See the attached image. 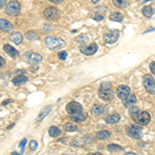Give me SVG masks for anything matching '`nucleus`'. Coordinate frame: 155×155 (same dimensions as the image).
<instances>
[{
  "instance_id": "nucleus-1",
  "label": "nucleus",
  "mask_w": 155,
  "mask_h": 155,
  "mask_svg": "<svg viewBox=\"0 0 155 155\" xmlns=\"http://www.w3.org/2000/svg\"><path fill=\"white\" fill-rule=\"evenodd\" d=\"M98 96L104 101H111L114 99V92L112 90V84L110 82H102L98 89Z\"/></svg>"
},
{
  "instance_id": "nucleus-2",
  "label": "nucleus",
  "mask_w": 155,
  "mask_h": 155,
  "mask_svg": "<svg viewBox=\"0 0 155 155\" xmlns=\"http://www.w3.org/2000/svg\"><path fill=\"white\" fill-rule=\"evenodd\" d=\"M45 44H46L47 48L51 50H58L65 46V41L63 39L57 38V37H53V36H47L45 38Z\"/></svg>"
},
{
  "instance_id": "nucleus-3",
  "label": "nucleus",
  "mask_w": 155,
  "mask_h": 155,
  "mask_svg": "<svg viewBox=\"0 0 155 155\" xmlns=\"http://www.w3.org/2000/svg\"><path fill=\"white\" fill-rule=\"evenodd\" d=\"M131 118L134 119L137 123H139L140 125H147V124H149L150 121H151V116H150V114L146 111L137 112V114L132 115Z\"/></svg>"
},
{
  "instance_id": "nucleus-4",
  "label": "nucleus",
  "mask_w": 155,
  "mask_h": 155,
  "mask_svg": "<svg viewBox=\"0 0 155 155\" xmlns=\"http://www.w3.org/2000/svg\"><path fill=\"white\" fill-rule=\"evenodd\" d=\"M20 11H21V5L17 0H12L6 4L5 12L9 16H18L20 14Z\"/></svg>"
},
{
  "instance_id": "nucleus-5",
  "label": "nucleus",
  "mask_w": 155,
  "mask_h": 155,
  "mask_svg": "<svg viewBox=\"0 0 155 155\" xmlns=\"http://www.w3.org/2000/svg\"><path fill=\"white\" fill-rule=\"evenodd\" d=\"M120 32L118 30H107L104 33V41L106 44H114L118 41Z\"/></svg>"
},
{
  "instance_id": "nucleus-6",
  "label": "nucleus",
  "mask_w": 155,
  "mask_h": 155,
  "mask_svg": "<svg viewBox=\"0 0 155 155\" xmlns=\"http://www.w3.org/2000/svg\"><path fill=\"white\" fill-rule=\"evenodd\" d=\"M66 112L69 115H76V114H80L83 112V107H82L81 104L77 101H71L66 104Z\"/></svg>"
},
{
  "instance_id": "nucleus-7",
  "label": "nucleus",
  "mask_w": 155,
  "mask_h": 155,
  "mask_svg": "<svg viewBox=\"0 0 155 155\" xmlns=\"http://www.w3.org/2000/svg\"><path fill=\"white\" fill-rule=\"evenodd\" d=\"M144 86L147 92H149L150 94H155V80L151 74H146L144 77Z\"/></svg>"
},
{
  "instance_id": "nucleus-8",
  "label": "nucleus",
  "mask_w": 155,
  "mask_h": 155,
  "mask_svg": "<svg viewBox=\"0 0 155 155\" xmlns=\"http://www.w3.org/2000/svg\"><path fill=\"white\" fill-rule=\"evenodd\" d=\"M142 130L143 128L139 125H129L126 127L127 134L132 139H140L142 136Z\"/></svg>"
},
{
  "instance_id": "nucleus-9",
  "label": "nucleus",
  "mask_w": 155,
  "mask_h": 155,
  "mask_svg": "<svg viewBox=\"0 0 155 155\" xmlns=\"http://www.w3.org/2000/svg\"><path fill=\"white\" fill-rule=\"evenodd\" d=\"M97 49H98V46H97V44H95V42L89 45V46H85V45H83V46H80V51L85 55L95 54Z\"/></svg>"
},
{
  "instance_id": "nucleus-10",
  "label": "nucleus",
  "mask_w": 155,
  "mask_h": 155,
  "mask_svg": "<svg viewBox=\"0 0 155 155\" xmlns=\"http://www.w3.org/2000/svg\"><path fill=\"white\" fill-rule=\"evenodd\" d=\"M116 94L120 99L123 101V99H125L130 94V88L128 86H126V85H120L118 88H117Z\"/></svg>"
},
{
  "instance_id": "nucleus-11",
  "label": "nucleus",
  "mask_w": 155,
  "mask_h": 155,
  "mask_svg": "<svg viewBox=\"0 0 155 155\" xmlns=\"http://www.w3.org/2000/svg\"><path fill=\"white\" fill-rule=\"evenodd\" d=\"M24 57L27 61L30 62V63H39V62L42 60L41 55L34 53V52H27Z\"/></svg>"
},
{
  "instance_id": "nucleus-12",
  "label": "nucleus",
  "mask_w": 155,
  "mask_h": 155,
  "mask_svg": "<svg viewBox=\"0 0 155 155\" xmlns=\"http://www.w3.org/2000/svg\"><path fill=\"white\" fill-rule=\"evenodd\" d=\"M44 15L49 20H56L59 18V11L56 7H48L44 11Z\"/></svg>"
},
{
  "instance_id": "nucleus-13",
  "label": "nucleus",
  "mask_w": 155,
  "mask_h": 155,
  "mask_svg": "<svg viewBox=\"0 0 155 155\" xmlns=\"http://www.w3.org/2000/svg\"><path fill=\"white\" fill-rule=\"evenodd\" d=\"M14 28H15L14 25L9 21H7L5 19H0V30H1V31L8 33V32H12V30H14Z\"/></svg>"
},
{
  "instance_id": "nucleus-14",
  "label": "nucleus",
  "mask_w": 155,
  "mask_h": 155,
  "mask_svg": "<svg viewBox=\"0 0 155 155\" xmlns=\"http://www.w3.org/2000/svg\"><path fill=\"white\" fill-rule=\"evenodd\" d=\"M88 115L86 113H80V114H76V115H71L69 116V119L71 120L72 122H76V123H81V122H84L85 120L87 119Z\"/></svg>"
},
{
  "instance_id": "nucleus-15",
  "label": "nucleus",
  "mask_w": 155,
  "mask_h": 155,
  "mask_svg": "<svg viewBox=\"0 0 155 155\" xmlns=\"http://www.w3.org/2000/svg\"><path fill=\"white\" fill-rule=\"evenodd\" d=\"M3 50L5 53H7L11 57H14V58H17V57L19 56V52L18 50H16L14 48V47H12L11 45L8 44H5L3 46Z\"/></svg>"
},
{
  "instance_id": "nucleus-16",
  "label": "nucleus",
  "mask_w": 155,
  "mask_h": 155,
  "mask_svg": "<svg viewBox=\"0 0 155 155\" xmlns=\"http://www.w3.org/2000/svg\"><path fill=\"white\" fill-rule=\"evenodd\" d=\"M136 102H137V97L134 94H131V93L129 94L125 99H123V104H124V107H134V104H136Z\"/></svg>"
},
{
  "instance_id": "nucleus-17",
  "label": "nucleus",
  "mask_w": 155,
  "mask_h": 155,
  "mask_svg": "<svg viewBox=\"0 0 155 155\" xmlns=\"http://www.w3.org/2000/svg\"><path fill=\"white\" fill-rule=\"evenodd\" d=\"M51 110H52V106H46V107H44L41 109V111L39 112V114H38V116H37V121H41L42 119L45 118V117H47L48 116V114L51 112Z\"/></svg>"
},
{
  "instance_id": "nucleus-18",
  "label": "nucleus",
  "mask_w": 155,
  "mask_h": 155,
  "mask_svg": "<svg viewBox=\"0 0 155 155\" xmlns=\"http://www.w3.org/2000/svg\"><path fill=\"white\" fill-rule=\"evenodd\" d=\"M9 39H11L12 42H15L16 45H20V44H22V41H23V35H22L20 32H15V33L11 34Z\"/></svg>"
},
{
  "instance_id": "nucleus-19",
  "label": "nucleus",
  "mask_w": 155,
  "mask_h": 155,
  "mask_svg": "<svg viewBox=\"0 0 155 155\" xmlns=\"http://www.w3.org/2000/svg\"><path fill=\"white\" fill-rule=\"evenodd\" d=\"M120 121V115L118 113H114L106 118V122L109 124H116Z\"/></svg>"
},
{
  "instance_id": "nucleus-20",
  "label": "nucleus",
  "mask_w": 155,
  "mask_h": 155,
  "mask_svg": "<svg viewBox=\"0 0 155 155\" xmlns=\"http://www.w3.org/2000/svg\"><path fill=\"white\" fill-rule=\"evenodd\" d=\"M104 112V107L101 106V104H94L91 107V114L94 115V116H99Z\"/></svg>"
},
{
  "instance_id": "nucleus-21",
  "label": "nucleus",
  "mask_w": 155,
  "mask_h": 155,
  "mask_svg": "<svg viewBox=\"0 0 155 155\" xmlns=\"http://www.w3.org/2000/svg\"><path fill=\"white\" fill-rule=\"evenodd\" d=\"M27 81H28V78H27L26 76H23V74H22V76H18V77H16V78L12 79V83L15 84V86H20V85L26 83Z\"/></svg>"
},
{
  "instance_id": "nucleus-22",
  "label": "nucleus",
  "mask_w": 155,
  "mask_h": 155,
  "mask_svg": "<svg viewBox=\"0 0 155 155\" xmlns=\"http://www.w3.org/2000/svg\"><path fill=\"white\" fill-rule=\"evenodd\" d=\"M61 129L57 126H51L49 128V134L52 137H57L59 136H61Z\"/></svg>"
},
{
  "instance_id": "nucleus-23",
  "label": "nucleus",
  "mask_w": 155,
  "mask_h": 155,
  "mask_svg": "<svg viewBox=\"0 0 155 155\" xmlns=\"http://www.w3.org/2000/svg\"><path fill=\"white\" fill-rule=\"evenodd\" d=\"M115 6L119 7V8H125L128 6L129 1L128 0H112Z\"/></svg>"
},
{
  "instance_id": "nucleus-24",
  "label": "nucleus",
  "mask_w": 155,
  "mask_h": 155,
  "mask_svg": "<svg viewBox=\"0 0 155 155\" xmlns=\"http://www.w3.org/2000/svg\"><path fill=\"white\" fill-rule=\"evenodd\" d=\"M142 12H143V15L146 18H150V17H152L153 16V14H154V9L152 8L150 5H147V6H145L143 7V9H142Z\"/></svg>"
},
{
  "instance_id": "nucleus-25",
  "label": "nucleus",
  "mask_w": 155,
  "mask_h": 155,
  "mask_svg": "<svg viewBox=\"0 0 155 155\" xmlns=\"http://www.w3.org/2000/svg\"><path fill=\"white\" fill-rule=\"evenodd\" d=\"M111 137V132L109 130H101V131H97L96 134V137L99 140H107Z\"/></svg>"
},
{
  "instance_id": "nucleus-26",
  "label": "nucleus",
  "mask_w": 155,
  "mask_h": 155,
  "mask_svg": "<svg viewBox=\"0 0 155 155\" xmlns=\"http://www.w3.org/2000/svg\"><path fill=\"white\" fill-rule=\"evenodd\" d=\"M110 20L114 22H122L123 21V16L120 12H112L110 15Z\"/></svg>"
},
{
  "instance_id": "nucleus-27",
  "label": "nucleus",
  "mask_w": 155,
  "mask_h": 155,
  "mask_svg": "<svg viewBox=\"0 0 155 155\" xmlns=\"http://www.w3.org/2000/svg\"><path fill=\"white\" fill-rule=\"evenodd\" d=\"M107 150L110 152H120V151H123V147L120 146L118 144H110L107 146Z\"/></svg>"
},
{
  "instance_id": "nucleus-28",
  "label": "nucleus",
  "mask_w": 155,
  "mask_h": 155,
  "mask_svg": "<svg viewBox=\"0 0 155 155\" xmlns=\"http://www.w3.org/2000/svg\"><path fill=\"white\" fill-rule=\"evenodd\" d=\"M63 128L65 131H76L77 130V126L74 125V123H71V122H68V123L64 124Z\"/></svg>"
},
{
  "instance_id": "nucleus-29",
  "label": "nucleus",
  "mask_w": 155,
  "mask_h": 155,
  "mask_svg": "<svg viewBox=\"0 0 155 155\" xmlns=\"http://www.w3.org/2000/svg\"><path fill=\"white\" fill-rule=\"evenodd\" d=\"M25 37H26L28 41H34V39L37 38V33L35 31H28L25 34Z\"/></svg>"
},
{
  "instance_id": "nucleus-30",
  "label": "nucleus",
  "mask_w": 155,
  "mask_h": 155,
  "mask_svg": "<svg viewBox=\"0 0 155 155\" xmlns=\"http://www.w3.org/2000/svg\"><path fill=\"white\" fill-rule=\"evenodd\" d=\"M71 146H78V147H81V146H84V142L80 139H74L71 141Z\"/></svg>"
},
{
  "instance_id": "nucleus-31",
  "label": "nucleus",
  "mask_w": 155,
  "mask_h": 155,
  "mask_svg": "<svg viewBox=\"0 0 155 155\" xmlns=\"http://www.w3.org/2000/svg\"><path fill=\"white\" fill-rule=\"evenodd\" d=\"M76 41H79V42H81V44H85V42H87V41H88V36L84 34V35H81V36L77 37Z\"/></svg>"
},
{
  "instance_id": "nucleus-32",
  "label": "nucleus",
  "mask_w": 155,
  "mask_h": 155,
  "mask_svg": "<svg viewBox=\"0 0 155 155\" xmlns=\"http://www.w3.org/2000/svg\"><path fill=\"white\" fill-rule=\"evenodd\" d=\"M29 147H30V150H31V151H35L36 148H37V142L35 141V140H32V141H30Z\"/></svg>"
},
{
  "instance_id": "nucleus-33",
  "label": "nucleus",
  "mask_w": 155,
  "mask_h": 155,
  "mask_svg": "<svg viewBox=\"0 0 155 155\" xmlns=\"http://www.w3.org/2000/svg\"><path fill=\"white\" fill-rule=\"evenodd\" d=\"M137 112H140V110H139V107H129V115H130V117L132 116V115L137 114Z\"/></svg>"
},
{
  "instance_id": "nucleus-34",
  "label": "nucleus",
  "mask_w": 155,
  "mask_h": 155,
  "mask_svg": "<svg viewBox=\"0 0 155 155\" xmlns=\"http://www.w3.org/2000/svg\"><path fill=\"white\" fill-rule=\"evenodd\" d=\"M58 58L60 60H65L67 58V52H65V51L59 52V53H58Z\"/></svg>"
},
{
  "instance_id": "nucleus-35",
  "label": "nucleus",
  "mask_w": 155,
  "mask_h": 155,
  "mask_svg": "<svg viewBox=\"0 0 155 155\" xmlns=\"http://www.w3.org/2000/svg\"><path fill=\"white\" fill-rule=\"evenodd\" d=\"M26 142H27V139H26V137H24V139L22 140L21 142H20L19 147H20V148H21L22 152H24V148H25V144H26Z\"/></svg>"
},
{
  "instance_id": "nucleus-36",
  "label": "nucleus",
  "mask_w": 155,
  "mask_h": 155,
  "mask_svg": "<svg viewBox=\"0 0 155 155\" xmlns=\"http://www.w3.org/2000/svg\"><path fill=\"white\" fill-rule=\"evenodd\" d=\"M150 69H151L152 74H155V62H152V63L150 64Z\"/></svg>"
},
{
  "instance_id": "nucleus-37",
  "label": "nucleus",
  "mask_w": 155,
  "mask_h": 155,
  "mask_svg": "<svg viewBox=\"0 0 155 155\" xmlns=\"http://www.w3.org/2000/svg\"><path fill=\"white\" fill-rule=\"evenodd\" d=\"M6 5V0H0V8H3Z\"/></svg>"
},
{
  "instance_id": "nucleus-38",
  "label": "nucleus",
  "mask_w": 155,
  "mask_h": 155,
  "mask_svg": "<svg viewBox=\"0 0 155 155\" xmlns=\"http://www.w3.org/2000/svg\"><path fill=\"white\" fill-rule=\"evenodd\" d=\"M4 65H5V60H4V58H2V57L0 56V67H2Z\"/></svg>"
},
{
  "instance_id": "nucleus-39",
  "label": "nucleus",
  "mask_w": 155,
  "mask_h": 155,
  "mask_svg": "<svg viewBox=\"0 0 155 155\" xmlns=\"http://www.w3.org/2000/svg\"><path fill=\"white\" fill-rule=\"evenodd\" d=\"M93 19L95 20V21H101V20L104 19V17H102V16H99V15H97V16H94V17H93Z\"/></svg>"
},
{
  "instance_id": "nucleus-40",
  "label": "nucleus",
  "mask_w": 155,
  "mask_h": 155,
  "mask_svg": "<svg viewBox=\"0 0 155 155\" xmlns=\"http://www.w3.org/2000/svg\"><path fill=\"white\" fill-rule=\"evenodd\" d=\"M11 102H12V99H6V101H4L3 102H2V106H6V104H11Z\"/></svg>"
},
{
  "instance_id": "nucleus-41",
  "label": "nucleus",
  "mask_w": 155,
  "mask_h": 155,
  "mask_svg": "<svg viewBox=\"0 0 155 155\" xmlns=\"http://www.w3.org/2000/svg\"><path fill=\"white\" fill-rule=\"evenodd\" d=\"M49 1L53 2V3H61L63 0H49Z\"/></svg>"
},
{
  "instance_id": "nucleus-42",
  "label": "nucleus",
  "mask_w": 155,
  "mask_h": 155,
  "mask_svg": "<svg viewBox=\"0 0 155 155\" xmlns=\"http://www.w3.org/2000/svg\"><path fill=\"white\" fill-rule=\"evenodd\" d=\"M87 155H102L101 153H98V152H95V153H89Z\"/></svg>"
},
{
  "instance_id": "nucleus-43",
  "label": "nucleus",
  "mask_w": 155,
  "mask_h": 155,
  "mask_svg": "<svg viewBox=\"0 0 155 155\" xmlns=\"http://www.w3.org/2000/svg\"><path fill=\"white\" fill-rule=\"evenodd\" d=\"M14 126H15V123H12V124H11V125H9L8 127H7V129H8V130H9V129H12Z\"/></svg>"
},
{
  "instance_id": "nucleus-44",
  "label": "nucleus",
  "mask_w": 155,
  "mask_h": 155,
  "mask_svg": "<svg viewBox=\"0 0 155 155\" xmlns=\"http://www.w3.org/2000/svg\"><path fill=\"white\" fill-rule=\"evenodd\" d=\"M124 155H137L136 153H132V152H128V153H125Z\"/></svg>"
},
{
  "instance_id": "nucleus-45",
  "label": "nucleus",
  "mask_w": 155,
  "mask_h": 155,
  "mask_svg": "<svg viewBox=\"0 0 155 155\" xmlns=\"http://www.w3.org/2000/svg\"><path fill=\"white\" fill-rule=\"evenodd\" d=\"M11 155H20V153H18V152L15 151V152H12V153Z\"/></svg>"
},
{
  "instance_id": "nucleus-46",
  "label": "nucleus",
  "mask_w": 155,
  "mask_h": 155,
  "mask_svg": "<svg viewBox=\"0 0 155 155\" xmlns=\"http://www.w3.org/2000/svg\"><path fill=\"white\" fill-rule=\"evenodd\" d=\"M91 1L93 2V3H97V2H99L101 0H91Z\"/></svg>"
},
{
  "instance_id": "nucleus-47",
  "label": "nucleus",
  "mask_w": 155,
  "mask_h": 155,
  "mask_svg": "<svg viewBox=\"0 0 155 155\" xmlns=\"http://www.w3.org/2000/svg\"><path fill=\"white\" fill-rule=\"evenodd\" d=\"M17 72H18V74H20V72H25V71H18Z\"/></svg>"
},
{
  "instance_id": "nucleus-48",
  "label": "nucleus",
  "mask_w": 155,
  "mask_h": 155,
  "mask_svg": "<svg viewBox=\"0 0 155 155\" xmlns=\"http://www.w3.org/2000/svg\"><path fill=\"white\" fill-rule=\"evenodd\" d=\"M146 1L148 2V1H150V0H142V2H146Z\"/></svg>"
}]
</instances>
